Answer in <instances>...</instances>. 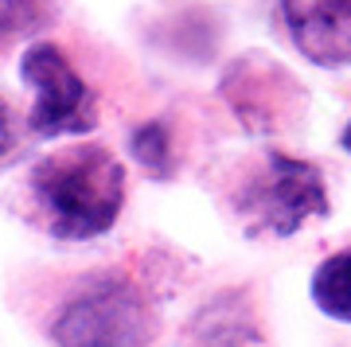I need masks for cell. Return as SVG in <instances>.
Segmentation results:
<instances>
[{"label":"cell","instance_id":"1","mask_svg":"<svg viewBox=\"0 0 351 347\" xmlns=\"http://www.w3.org/2000/svg\"><path fill=\"white\" fill-rule=\"evenodd\" d=\"M32 187L47 215L51 235L94 238L110 230L121 211L125 168L106 149L86 145V149H66L39 160L32 172Z\"/></svg>","mask_w":351,"mask_h":347},{"label":"cell","instance_id":"2","mask_svg":"<svg viewBox=\"0 0 351 347\" xmlns=\"http://www.w3.org/2000/svg\"><path fill=\"white\" fill-rule=\"evenodd\" d=\"M152 332L156 316L125 281L90 285L51 324V339L59 347H145Z\"/></svg>","mask_w":351,"mask_h":347},{"label":"cell","instance_id":"3","mask_svg":"<svg viewBox=\"0 0 351 347\" xmlns=\"http://www.w3.org/2000/svg\"><path fill=\"white\" fill-rule=\"evenodd\" d=\"M20 75L36 94L32 106V129L39 136H63V133H86L98 121L94 94L78 78V71L66 62V55L51 43H36L20 59Z\"/></svg>","mask_w":351,"mask_h":347},{"label":"cell","instance_id":"4","mask_svg":"<svg viewBox=\"0 0 351 347\" xmlns=\"http://www.w3.org/2000/svg\"><path fill=\"white\" fill-rule=\"evenodd\" d=\"M250 211L262 219L265 230L274 235H293L301 230L313 215H328V195L324 180L308 160H293L274 152L269 156V172L254 187Z\"/></svg>","mask_w":351,"mask_h":347},{"label":"cell","instance_id":"5","mask_svg":"<svg viewBox=\"0 0 351 347\" xmlns=\"http://www.w3.org/2000/svg\"><path fill=\"white\" fill-rule=\"evenodd\" d=\"M289 36L308 62H351V0H281Z\"/></svg>","mask_w":351,"mask_h":347},{"label":"cell","instance_id":"6","mask_svg":"<svg viewBox=\"0 0 351 347\" xmlns=\"http://www.w3.org/2000/svg\"><path fill=\"white\" fill-rule=\"evenodd\" d=\"M313 300L332 320L351 324V250H339L316 270L313 277Z\"/></svg>","mask_w":351,"mask_h":347},{"label":"cell","instance_id":"7","mask_svg":"<svg viewBox=\"0 0 351 347\" xmlns=\"http://www.w3.org/2000/svg\"><path fill=\"white\" fill-rule=\"evenodd\" d=\"M43 20H47L43 0H0V43L36 32Z\"/></svg>","mask_w":351,"mask_h":347},{"label":"cell","instance_id":"8","mask_svg":"<svg viewBox=\"0 0 351 347\" xmlns=\"http://www.w3.org/2000/svg\"><path fill=\"white\" fill-rule=\"evenodd\" d=\"M133 156H137L152 176H168V156H172V145H168V129L160 121L141 125L133 133Z\"/></svg>","mask_w":351,"mask_h":347},{"label":"cell","instance_id":"9","mask_svg":"<svg viewBox=\"0 0 351 347\" xmlns=\"http://www.w3.org/2000/svg\"><path fill=\"white\" fill-rule=\"evenodd\" d=\"M8 145H12V121H8V110L0 101V156L8 152Z\"/></svg>","mask_w":351,"mask_h":347},{"label":"cell","instance_id":"10","mask_svg":"<svg viewBox=\"0 0 351 347\" xmlns=\"http://www.w3.org/2000/svg\"><path fill=\"white\" fill-rule=\"evenodd\" d=\"M339 141H343V149L351 152V125H348V129H343V136H339Z\"/></svg>","mask_w":351,"mask_h":347}]
</instances>
